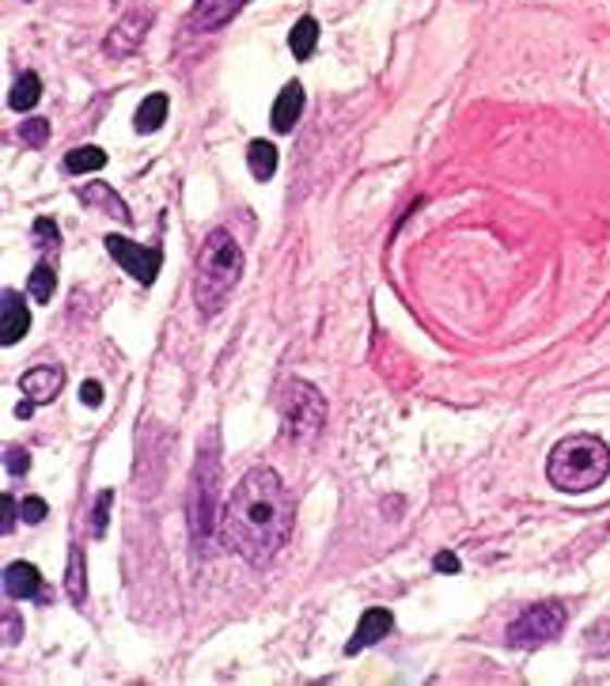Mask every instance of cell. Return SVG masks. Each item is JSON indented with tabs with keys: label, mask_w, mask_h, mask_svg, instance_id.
Masks as SVG:
<instances>
[{
	"label": "cell",
	"mask_w": 610,
	"mask_h": 686,
	"mask_svg": "<svg viewBox=\"0 0 610 686\" xmlns=\"http://www.w3.org/2000/svg\"><path fill=\"white\" fill-rule=\"evenodd\" d=\"M20 634H23L20 614H15V611H4V645H15V641H20Z\"/></svg>",
	"instance_id": "f1b7e54d"
},
{
	"label": "cell",
	"mask_w": 610,
	"mask_h": 686,
	"mask_svg": "<svg viewBox=\"0 0 610 686\" xmlns=\"http://www.w3.org/2000/svg\"><path fill=\"white\" fill-rule=\"evenodd\" d=\"M250 4V0H198V4L190 8V15H186V27L190 30H221L224 23H232L239 12Z\"/></svg>",
	"instance_id": "ba28073f"
},
{
	"label": "cell",
	"mask_w": 610,
	"mask_h": 686,
	"mask_svg": "<svg viewBox=\"0 0 610 686\" xmlns=\"http://www.w3.org/2000/svg\"><path fill=\"white\" fill-rule=\"evenodd\" d=\"M35 236H42V239H46V247H50V251H53V247L61 244L58 228H53V221H46V216H38V221H35Z\"/></svg>",
	"instance_id": "83f0119b"
},
{
	"label": "cell",
	"mask_w": 610,
	"mask_h": 686,
	"mask_svg": "<svg viewBox=\"0 0 610 686\" xmlns=\"http://www.w3.org/2000/svg\"><path fill=\"white\" fill-rule=\"evenodd\" d=\"M4 596L8 599H50V588H46L42 573H38L30 561H12L4 569Z\"/></svg>",
	"instance_id": "9c48e42d"
},
{
	"label": "cell",
	"mask_w": 610,
	"mask_h": 686,
	"mask_svg": "<svg viewBox=\"0 0 610 686\" xmlns=\"http://www.w3.org/2000/svg\"><path fill=\"white\" fill-rule=\"evenodd\" d=\"M296 504L288 486L281 482L277 471L270 466H254L239 478L232 489L228 509L221 516L224 542L254 569H265L292 539Z\"/></svg>",
	"instance_id": "6da1fadb"
},
{
	"label": "cell",
	"mask_w": 610,
	"mask_h": 686,
	"mask_svg": "<svg viewBox=\"0 0 610 686\" xmlns=\"http://www.w3.org/2000/svg\"><path fill=\"white\" fill-rule=\"evenodd\" d=\"M277 413H281V433L296 444H308L326 425V399L308 379H285L277 391Z\"/></svg>",
	"instance_id": "5b68a950"
},
{
	"label": "cell",
	"mask_w": 610,
	"mask_h": 686,
	"mask_svg": "<svg viewBox=\"0 0 610 686\" xmlns=\"http://www.w3.org/2000/svg\"><path fill=\"white\" fill-rule=\"evenodd\" d=\"M27 466H30L27 448H4V471L8 474H27Z\"/></svg>",
	"instance_id": "484cf974"
},
{
	"label": "cell",
	"mask_w": 610,
	"mask_h": 686,
	"mask_svg": "<svg viewBox=\"0 0 610 686\" xmlns=\"http://www.w3.org/2000/svg\"><path fill=\"white\" fill-rule=\"evenodd\" d=\"M607 474H610V448L603 436L596 433L565 436V440L553 444L550 459H546V478L561 494H588V489L603 486Z\"/></svg>",
	"instance_id": "7a4b0ae2"
},
{
	"label": "cell",
	"mask_w": 610,
	"mask_h": 686,
	"mask_svg": "<svg viewBox=\"0 0 610 686\" xmlns=\"http://www.w3.org/2000/svg\"><path fill=\"white\" fill-rule=\"evenodd\" d=\"M433 565L440 569V573H459V569H463V565H459V558H456V553H451V550L436 553V561H433Z\"/></svg>",
	"instance_id": "4dcf8cb0"
},
{
	"label": "cell",
	"mask_w": 610,
	"mask_h": 686,
	"mask_svg": "<svg viewBox=\"0 0 610 686\" xmlns=\"http://www.w3.org/2000/svg\"><path fill=\"white\" fill-rule=\"evenodd\" d=\"M46 512H50V509H46V501H42V497H23V504H20V516L27 520V524H42V520H46Z\"/></svg>",
	"instance_id": "d4e9b609"
},
{
	"label": "cell",
	"mask_w": 610,
	"mask_h": 686,
	"mask_svg": "<svg viewBox=\"0 0 610 686\" xmlns=\"http://www.w3.org/2000/svg\"><path fill=\"white\" fill-rule=\"evenodd\" d=\"M390 629H395V614H390L387 607H372V611L361 614V622H357V629H353V641L346 645V652L357 657V652H364L368 645L383 641Z\"/></svg>",
	"instance_id": "8fae6325"
},
{
	"label": "cell",
	"mask_w": 610,
	"mask_h": 686,
	"mask_svg": "<svg viewBox=\"0 0 610 686\" xmlns=\"http://www.w3.org/2000/svg\"><path fill=\"white\" fill-rule=\"evenodd\" d=\"M80 201L84 205H99V209H107V213L114 216V221H122V224H129L133 221V213H129V205H125V201L119 198V194L111 190V186H84L80 190Z\"/></svg>",
	"instance_id": "2e32d148"
},
{
	"label": "cell",
	"mask_w": 610,
	"mask_h": 686,
	"mask_svg": "<svg viewBox=\"0 0 610 686\" xmlns=\"http://www.w3.org/2000/svg\"><path fill=\"white\" fill-rule=\"evenodd\" d=\"M107 167V152L99 145H80L65 155V171L69 175H91V171Z\"/></svg>",
	"instance_id": "d6986e66"
},
{
	"label": "cell",
	"mask_w": 610,
	"mask_h": 686,
	"mask_svg": "<svg viewBox=\"0 0 610 686\" xmlns=\"http://www.w3.org/2000/svg\"><path fill=\"white\" fill-rule=\"evenodd\" d=\"M80 399H84V407H99V402H103V384L88 379V384L80 387Z\"/></svg>",
	"instance_id": "f546056e"
},
{
	"label": "cell",
	"mask_w": 610,
	"mask_h": 686,
	"mask_svg": "<svg viewBox=\"0 0 610 686\" xmlns=\"http://www.w3.org/2000/svg\"><path fill=\"white\" fill-rule=\"evenodd\" d=\"M27 326H30L27 303H23L20 292L8 288V292L0 296V346H15V341L27 334Z\"/></svg>",
	"instance_id": "7c38bea8"
},
{
	"label": "cell",
	"mask_w": 610,
	"mask_h": 686,
	"mask_svg": "<svg viewBox=\"0 0 610 686\" xmlns=\"http://www.w3.org/2000/svg\"><path fill=\"white\" fill-rule=\"evenodd\" d=\"M20 140L27 148H42L46 140H50V122H42V119H27L20 126Z\"/></svg>",
	"instance_id": "cb8c5ba5"
},
{
	"label": "cell",
	"mask_w": 610,
	"mask_h": 686,
	"mask_svg": "<svg viewBox=\"0 0 610 686\" xmlns=\"http://www.w3.org/2000/svg\"><path fill=\"white\" fill-rule=\"evenodd\" d=\"M303 103H308V96H303V84H300V80H288L285 88H281V96L273 99L270 126L277 129V134H288V129H292L296 122H300Z\"/></svg>",
	"instance_id": "4fadbf2b"
},
{
	"label": "cell",
	"mask_w": 610,
	"mask_h": 686,
	"mask_svg": "<svg viewBox=\"0 0 610 686\" xmlns=\"http://www.w3.org/2000/svg\"><path fill=\"white\" fill-rule=\"evenodd\" d=\"M42 99V80H38V73H23L20 80L12 84V96H8V107L20 114H27L30 107Z\"/></svg>",
	"instance_id": "ac0fdd59"
},
{
	"label": "cell",
	"mask_w": 610,
	"mask_h": 686,
	"mask_svg": "<svg viewBox=\"0 0 610 686\" xmlns=\"http://www.w3.org/2000/svg\"><path fill=\"white\" fill-rule=\"evenodd\" d=\"M107 254H111L114 262L125 270V274H133L140 280V285H152L155 277H160V266H163V254L155 251V247H140V244H129L125 236H107Z\"/></svg>",
	"instance_id": "52a82bcc"
},
{
	"label": "cell",
	"mask_w": 610,
	"mask_h": 686,
	"mask_svg": "<svg viewBox=\"0 0 610 686\" xmlns=\"http://www.w3.org/2000/svg\"><path fill=\"white\" fill-rule=\"evenodd\" d=\"M569 622V611L561 603H535L527 607L523 614H515L512 622H508V645L512 649H531V645H546L553 641V637L565 629Z\"/></svg>",
	"instance_id": "8992f818"
},
{
	"label": "cell",
	"mask_w": 610,
	"mask_h": 686,
	"mask_svg": "<svg viewBox=\"0 0 610 686\" xmlns=\"http://www.w3.org/2000/svg\"><path fill=\"white\" fill-rule=\"evenodd\" d=\"M315 46H319V23L311 20V15H303L292 27V35H288V50H292V58L308 61L311 53H315Z\"/></svg>",
	"instance_id": "ffe728a7"
},
{
	"label": "cell",
	"mask_w": 610,
	"mask_h": 686,
	"mask_svg": "<svg viewBox=\"0 0 610 686\" xmlns=\"http://www.w3.org/2000/svg\"><path fill=\"white\" fill-rule=\"evenodd\" d=\"M65 591H69V599H73V603H84V599H88V573H84V550L80 547L69 550Z\"/></svg>",
	"instance_id": "44dd1931"
},
{
	"label": "cell",
	"mask_w": 610,
	"mask_h": 686,
	"mask_svg": "<svg viewBox=\"0 0 610 686\" xmlns=\"http://www.w3.org/2000/svg\"><path fill=\"white\" fill-rule=\"evenodd\" d=\"M53 288H58V277H53L50 266H35L30 270V280H27V292L35 303H50L53 300Z\"/></svg>",
	"instance_id": "7402d4cb"
},
{
	"label": "cell",
	"mask_w": 610,
	"mask_h": 686,
	"mask_svg": "<svg viewBox=\"0 0 610 686\" xmlns=\"http://www.w3.org/2000/svg\"><path fill=\"white\" fill-rule=\"evenodd\" d=\"M20 387L27 399H35L38 407H46V402L58 399L61 387H65V369H58V364H38V369L23 372Z\"/></svg>",
	"instance_id": "30bf717a"
},
{
	"label": "cell",
	"mask_w": 610,
	"mask_h": 686,
	"mask_svg": "<svg viewBox=\"0 0 610 686\" xmlns=\"http://www.w3.org/2000/svg\"><path fill=\"white\" fill-rule=\"evenodd\" d=\"M239 277H244V251L232 239V232L213 228L201 244L198 270H194V300H198L201 315H216L232 296V288L239 285Z\"/></svg>",
	"instance_id": "3957f363"
},
{
	"label": "cell",
	"mask_w": 610,
	"mask_h": 686,
	"mask_svg": "<svg viewBox=\"0 0 610 686\" xmlns=\"http://www.w3.org/2000/svg\"><path fill=\"white\" fill-rule=\"evenodd\" d=\"M167 111H171V99L163 96V91H155V96L140 99L137 114H133V126H137V134H155V129L167 122Z\"/></svg>",
	"instance_id": "9a60e30c"
},
{
	"label": "cell",
	"mask_w": 610,
	"mask_h": 686,
	"mask_svg": "<svg viewBox=\"0 0 610 686\" xmlns=\"http://www.w3.org/2000/svg\"><path fill=\"white\" fill-rule=\"evenodd\" d=\"M145 30H148V12L125 15L119 27L111 30V38H107V53H111V58H125V53H133L140 46V38H145Z\"/></svg>",
	"instance_id": "5bb4252c"
},
{
	"label": "cell",
	"mask_w": 610,
	"mask_h": 686,
	"mask_svg": "<svg viewBox=\"0 0 610 686\" xmlns=\"http://www.w3.org/2000/svg\"><path fill=\"white\" fill-rule=\"evenodd\" d=\"M0 512H4V520H0V535H12L15 527V516H20V504L12 501V494L0 497Z\"/></svg>",
	"instance_id": "4316f807"
},
{
	"label": "cell",
	"mask_w": 610,
	"mask_h": 686,
	"mask_svg": "<svg viewBox=\"0 0 610 686\" xmlns=\"http://www.w3.org/2000/svg\"><path fill=\"white\" fill-rule=\"evenodd\" d=\"M247 163H250V175H254L258 183H270L273 171H277V148H273L270 140H250Z\"/></svg>",
	"instance_id": "e0dca14e"
},
{
	"label": "cell",
	"mask_w": 610,
	"mask_h": 686,
	"mask_svg": "<svg viewBox=\"0 0 610 686\" xmlns=\"http://www.w3.org/2000/svg\"><path fill=\"white\" fill-rule=\"evenodd\" d=\"M111 501H114V494H111V489H103V494L96 497V504H91V535H96V539H103V535H107V520H111Z\"/></svg>",
	"instance_id": "603a6c76"
},
{
	"label": "cell",
	"mask_w": 610,
	"mask_h": 686,
	"mask_svg": "<svg viewBox=\"0 0 610 686\" xmlns=\"http://www.w3.org/2000/svg\"><path fill=\"white\" fill-rule=\"evenodd\" d=\"M216 486H221V448H216V433H209L201 440L198 463H194V486H190V535L194 547L201 553L209 550L213 535L221 532V501H216Z\"/></svg>",
	"instance_id": "277c9868"
}]
</instances>
